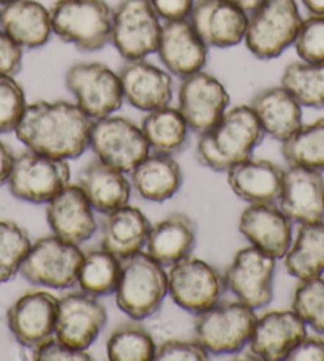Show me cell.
<instances>
[{"label":"cell","instance_id":"obj_21","mask_svg":"<svg viewBox=\"0 0 324 361\" xmlns=\"http://www.w3.org/2000/svg\"><path fill=\"white\" fill-rule=\"evenodd\" d=\"M92 205L78 185H67L46 207V220L54 235L81 245L89 240L97 229Z\"/></svg>","mask_w":324,"mask_h":361},{"label":"cell","instance_id":"obj_15","mask_svg":"<svg viewBox=\"0 0 324 361\" xmlns=\"http://www.w3.org/2000/svg\"><path fill=\"white\" fill-rule=\"evenodd\" d=\"M107 325V310L96 296L88 293L66 295L58 304L54 336L75 348L88 347Z\"/></svg>","mask_w":324,"mask_h":361},{"label":"cell","instance_id":"obj_18","mask_svg":"<svg viewBox=\"0 0 324 361\" xmlns=\"http://www.w3.org/2000/svg\"><path fill=\"white\" fill-rule=\"evenodd\" d=\"M59 300L48 291H30L8 309L11 334L24 347L34 348L54 336Z\"/></svg>","mask_w":324,"mask_h":361},{"label":"cell","instance_id":"obj_6","mask_svg":"<svg viewBox=\"0 0 324 361\" xmlns=\"http://www.w3.org/2000/svg\"><path fill=\"white\" fill-rule=\"evenodd\" d=\"M256 320L254 309L242 301L215 304L197 314L196 339L208 353H239L250 342Z\"/></svg>","mask_w":324,"mask_h":361},{"label":"cell","instance_id":"obj_35","mask_svg":"<svg viewBox=\"0 0 324 361\" xmlns=\"http://www.w3.org/2000/svg\"><path fill=\"white\" fill-rule=\"evenodd\" d=\"M282 86L309 109H324V64L297 61L286 66Z\"/></svg>","mask_w":324,"mask_h":361},{"label":"cell","instance_id":"obj_29","mask_svg":"<svg viewBox=\"0 0 324 361\" xmlns=\"http://www.w3.org/2000/svg\"><path fill=\"white\" fill-rule=\"evenodd\" d=\"M149 221L140 209L123 205L105 215L102 223V248L124 259L147 245Z\"/></svg>","mask_w":324,"mask_h":361},{"label":"cell","instance_id":"obj_16","mask_svg":"<svg viewBox=\"0 0 324 361\" xmlns=\"http://www.w3.org/2000/svg\"><path fill=\"white\" fill-rule=\"evenodd\" d=\"M189 23L208 48H230L245 39L248 13L228 0H196Z\"/></svg>","mask_w":324,"mask_h":361},{"label":"cell","instance_id":"obj_39","mask_svg":"<svg viewBox=\"0 0 324 361\" xmlns=\"http://www.w3.org/2000/svg\"><path fill=\"white\" fill-rule=\"evenodd\" d=\"M292 45L301 61L324 64V15H310L302 20Z\"/></svg>","mask_w":324,"mask_h":361},{"label":"cell","instance_id":"obj_5","mask_svg":"<svg viewBox=\"0 0 324 361\" xmlns=\"http://www.w3.org/2000/svg\"><path fill=\"white\" fill-rule=\"evenodd\" d=\"M301 23L296 0H263L248 16L243 40L258 59H275L294 43Z\"/></svg>","mask_w":324,"mask_h":361},{"label":"cell","instance_id":"obj_41","mask_svg":"<svg viewBox=\"0 0 324 361\" xmlns=\"http://www.w3.org/2000/svg\"><path fill=\"white\" fill-rule=\"evenodd\" d=\"M154 360L158 361H205L208 360V352L196 341L169 339L156 347Z\"/></svg>","mask_w":324,"mask_h":361},{"label":"cell","instance_id":"obj_14","mask_svg":"<svg viewBox=\"0 0 324 361\" xmlns=\"http://www.w3.org/2000/svg\"><path fill=\"white\" fill-rule=\"evenodd\" d=\"M229 105V92L220 80L199 71L182 80L178 90V110L197 134L207 133L220 121Z\"/></svg>","mask_w":324,"mask_h":361},{"label":"cell","instance_id":"obj_17","mask_svg":"<svg viewBox=\"0 0 324 361\" xmlns=\"http://www.w3.org/2000/svg\"><path fill=\"white\" fill-rule=\"evenodd\" d=\"M123 97L142 111H153L170 105L173 97L172 75L145 59H129L118 71Z\"/></svg>","mask_w":324,"mask_h":361},{"label":"cell","instance_id":"obj_10","mask_svg":"<svg viewBox=\"0 0 324 361\" xmlns=\"http://www.w3.org/2000/svg\"><path fill=\"white\" fill-rule=\"evenodd\" d=\"M161 18L149 0H121L113 10L111 43L124 59H145L158 51Z\"/></svg>","mask_w":324,"mask_h":361},{"label":"cell","instance_id":"obj_48","mask_svg":"<svg viewBox=\"0 0 324 361\" xmlns=\"http://www.w3.org/2000/svg\"><path fill=\"white\" fill-rule=\"evenodd\" d=\"M228 2L237 5V7H240L242 10H245L247 13H251L263 0H228Z\"/></svg>","mask_w":324,"mask_h":361},{"label":"cell","instance_id":"obj_19","mask_svg":"<svg viewBox=\"0 0 324 361\" xmlns=\"http://www.w3.org/2000/svg\"><path fill=\"white\" fill-rule=\"evenodd\" d=\"M159 59L170 75L186 78L207 64L208 47L197 35L189 20L169 21L162 26L158 45Z\"/></svg>","mask_w":324,"mask_h":361},{"label":"cell","instance_id":"obj_44","mask_svg":"<svg viewBox=\"0 0 324 361\" xmlns=\"http://www.w3.org/2000/svg\"><path fill=\"white\" fill-rule=\"evenodd\" d=\"M149 4L161 20L169 23L188 20L196 0H149Z\"/></svg>","mask_w":324,"mask_h":361},{"label":"cell","instance_id":"obj_45","mask_svg":"<svg viewBox=\"0 0 324 361\" xmlns=\"http://www.w3.org/2000/svg\"><path fill=\"white\" fill-rule=\"evenodd\" d=\"M286 360L289 361H324V341L320 338H305L292 348Z\"/></svg>","mask_w":324,"mask_h":361},{"label":"cell","instance_id":"obj_26","mask_svg":"<svg viewBox=\"0 0 324 361\" xmlns=\"http://www.w3.org/2000/svg\"><path fill=\"white\" fill-rule=\"evenodd\" d=\"M250 107L264 134L275 140L285 142L302 126V105L282 85L258 91Z\"/></svg>","mask_w":324,"mask_h":361},{"label":"cell","instance_id":"obj_37","mask_svg":"<svg viewBox=\"0 0 324 361\" xmlns=\"http://www.w3.org/2000/svg\"><path fill=\"white\" fill-rule=\"evenodd\" d=\"M27 231L15 221L0 220V283L16 277L30 250Z\"/></svg>","mask_w":324,"mask_h":361},{"label":"cell","instance_id":"obj_25","mask_svg":"<svg viewBox=\"0 0 324 361\" xmlns=\"http://www.w3.org/2000/svg\"><path fill=\"white\" fill-rule=\"evenodd\" d=\"M285 171L264 159H245L228 171L230 190L248 204H273L283 190Z\"/></svg>","mask_w":324,"mask_h":361},{"label":"cell","instance_id":"obj_30","mask_svg":"<svg viewBox=\"0 0 324 361\" xmlns=\"http://www.w3.org/2000/svg\"><path fill=\"white\" fill-rule=\"evenodd\" d=\"M130 173L132 186L139 196L151 202H166L177 195L183 183L182 167L170 154H148Z\"/></svg>","mask_w":324,"mask_h":361},{"label":"cell","instance_id":"obj_34","mask_svg":"<svg viewBox=\"0 0 324 361\" xmlns=\"http://www.w3.org/2000/svg\"><path fill=\"white\" fill-rule=\"evenodd\" d=\"M282 143L283 158L289 166L324 172V118L301 126Z\"/></svg>","mask_w":324,"mask_h":361},{"label":"cell","instance_id":"obj_9","mask_svg":"<svg viewBox=\"0 0 324 361\" xmlns=\"http://www.w3.org/2000/svg\"><path fill=\"white\" fill-rule=\"evenodd\" d=\"M66 86L92 121L113 115L124 102L121 82L102 62H78L67 71Z\"/></svg>","mask_w":324,"mask_h":361},{"label":"cell","instance_id":"obj_12","mask_svg":"<svg viewBox=\"0 0 324 361\" xmlns=\"http://www.w3.org/2000/svg\"><path fill=\"white\" fill-rule=\"evenodd\" d=\"M89 147L105 164L124 173L132 171L149 153L142 128L127 118L113 115L92 123Z\"/></svg>","mask_w":324,"mask_h":361},{"label":"cell","instance_id":"obj_2","mask_svg":"<svg viewBox=\"0 0 324 361\" xmlns=\"http://www.w3.org/2000/svg\"><path fill=\"white\" fill-rule=\"evenodd\" d=\"M264 137L250 105H237L224 111L213 128L201 134L197 159L215 172H228L230 167L250 159Z\"/></svg>","mask_w":324,"mask_h":361},{"label":"cell","instance_id":"obj_23","mask_svg":"<svg viewBox=\"0 0 324 361\" xmlns=\"http://www.w3.org/2000/svg\"><path fill=\"white\" fill-rule=\"evenodd\" d=\"M280 210L292 223L305 225L324 220V178L321 172L289 166L278 199Z\"/></svg>","mask_w":324,"mask_h":361},{"label":"cell","instance_id":"obj_13","mask_svg":"<svg viewBox=\"0 0 324 361\" xmlns=\"http://www.w3.org/2000/svg\"><path fill=\"white\" fill-rule=\"evenodd\" d=\"M273 274L275 258L250 245L235 253L224 280L237 300L256 310L273 300Z\"/></svg>","mask_w":324,"mask_h":361},{"label":"cell","instance_id":"obj_32","mask_svg":"<svg viewBox=\"0 0 324 361\" xmlns=\"http://www.w3.org/2000/svg\"><path fill=\"white\" fill-rule=\"evenodd\" d=\"M142 133L149 148L161 154H177L189 143V126L178 109L170 105L148 111L142 121Z\"/></svg>","mask_w":324,"mask_h":361},{"label":"cell","instance_id":"obj_8","mask_svg":"<svg viewBox=\"0 0 324 361\" xmlns=\"http://www.w3.org/2000/svg\"><path fill=\"white\" fill-rule=\"evenodd\" d=\"M70 180L67 159L51 158L29 150L15 158L8 178L10 192L30 204H48Z\"/></svg>","mask_w":324,"mask_h":361},{"label":"cell","instance_id":"obj_7","mask_svg":"<svg viewBox=\"0 0 324 361\" xmlns=\"http://www.w3.org/2000/svg\"><path fill=\"white\" fill-rule=\"evenodd\" d=\"M83 252L78 245L58 235H46L30 247L21 266L23 277L29 283L46 288H70L78 280V271L83 261Z\"/></svg>","mask_w":324,"mask_h":361},{"label":"cell","instance_id":"obj_40","mask_svg":"<svg viewBox=\"0 0 324 361\" xmlns=\"http://www.w3.org/2000/svg\"><path fill=\"white\" fill-rule=\"evenodd\" d=\"M26 107V94L15 77H0V134L16 129Z\"/></svg>","mask_w":324,"mask_h":361},{"label":"cell","instance_id":"obj_4","mask_svg":"<svg viewBox=\"0 0 324 361\" xmlns=\"http://www.w3.org/2000/svg\"><path fill=\"white\" fill-rule=\"evenodd\" d=\"M49 15L53 34L80 51H99L111 40L113 10L105 0H56Z\"/></svg>","mask_w":324,"mask_h":361},{"label":"cell","instance_id":"obj_24","mask_svg":"<svg viewBox=\"0 0 324 361\" xmlns=\"http://www.w3.org/2000/svg\"><path fill=\"white\" fill-rule=\"evenodd\" d=\"M0 27L23 49L45 47L53 35L49 10L37 0H15L4 5Z\"/></svg>","mask_w":324,"mask_h":361},{"label":"cell","instance_id":"obj_11","mask_svg":"<svg viewBox=\"0 0 324 361\" xmlns=\"http://www.w3.org/2000/svg\"><path fill=\"white\" fill-rule=\"evenodd\" d=\"M167 277L173 302L196 315L220 302L226 290V280L220 271L199 258L186 257L177 261Z\"/></svg>","mask_w":324,"mask_h":361},{"label":"cell","instance_id":"obj_36","mask_svg":"<svg viewBox=\"0 0 324 361\" xmlns=\"http://www.w3.org/2000/svg\"><path fill=\"white\" fill-rule=\"evenodd\" d=\"M107 355L113 361H148L154 360L156 344L147 328L139 323H126L110 334Z\"/></svg>","mask_w":324,"mask_h":361},{"label":"cell","instance_id":"obj_28","mask_svg":"<svg viewBox=\"0 0 324 361\" xmlns=\"http://www.w3.org/2000/svg\"><path fill=\"white\" fill-rule=\"evenodd\" d=\"M197 228L188 215L172 214L149 228L147 253L162 266L189 257L196 245Z\"/></svg>","mask_w":324,"mask_h":361},{"label":"cell","instance_id":"obj_47","mask_svg":"<svg viewBox=\"0 0 324 361\" xmlns=\"http://www.w3.org/2000/svg\"><path fill=\"white\" fill-rule=\"evenodd\" d=\"M302 5L310 15H324V0H302Z\"/></svg>","mask_w":324,"mask_h":361},{"label":"cell","instance_id":"obj_22","mask_svg":"<svg viewBox=\"0 0 324 361\" xmlns=\"http://www.w3.org/2000/svg\"><path fill=\"white\" fill-rule=\"evenodd\" d=\"M307 336V325L294 310H272L256 320L250 350L259 360L282 361Z\"/></svg>","mask_w":324,"mask_h":361},{"label":"cell","instance_id":"obj_31","mask_svg":"<svg viewBox=\"0 0 324 361\" xmlns=\"http://www.w3.org/2000/svg\"><path fill=\"white\" fill-rule=\"evenodd\" d=\"M285 267L297 280H311L324 274V220L305 223L294 244L285 255Z\"/></svg>","mask_w":324,"mask_h":361},{"label":"cell","instance_id":"obj_20","mask_svg":"<svg viewBox=\"0 0 324 361\" xmlns=\"http://www.w3.org/2000/svg\"><path fill=\"white\" fill-rule=\"evenodd\" d=\"M239 231L253 247L270 255L285 258L292 244V221L273 204H250L242 212Z\"/></svg>","mask_w":324,"mask_h":361},{"label":"cell","instance_id":"obj_46","mask_svg":"<svg viewBox=\"0 0 324 361\" xmlns=\"http://www.w3.org/2000/svg\"><path fill=\"white\" fill-rule=\"evenodd\" d=\"M15 157L10 148L0 140V186L8 182L11 167H13Z\"/></svg>","mask_w":324,"mask_h":361},{"label":"cell","instance_id":"obj_33","mask_svg":"<svg viewBox=\"0 0 324 361\" xmlns=\"http://www.w3.org/2000/svg\"><path fill=\"white\" fill-rule=\"evenodd\" d=\"M121 276V259L105 248H94L83 255L77 283L83 293L107 296L115 293Z\"/></svg>","mask_w":324,"mask_h":361},{"label":"cell","instance_id":"obj_27","mask_svg":"<svg viewBox=\"0 0 324 361\" xmlns=\"http://www.w3.org/2000/svg\"><path fill=\"white\" fill-rule=\"evenodd\" d=\"M78 186L92 209L105 215L127 205L130 197V183L124 172L101 159L92 161L80 172Z\"/></svg>","mask_w":324,"mask_h":361},{"label":"cell","instance_id":"obj_43","mask_svg":"<svg viewBox=\"0 0 324 361\" xmlns=\"http://www.w3.org/2000/svg\"><path fill=\"white\" fill-rule=\"evenodd\" d=\"M23 68V48L0 29V77H16Z\"/></svg>","mask_w":324,"mask_h":361},{"label":"cell","instance_id":"obj_3","mask_svg":"<svg viewBox=\"0 0 324 361\" xmlns=\"http://www.w3.org/2000/svg\"><path fill=\"white\" fill-rule=\"evenodd\" d=\"M115 295L118 307L132 320L140 322L154 315L169 295V277L164 266L143 252L121 259Z\"/></svg>","mask_w":324,"mask_h":361},{"label":"cell","instance_id":"obj_38","mask_svg":"<svg viewBox=\"0 0 324 361\" xmlns=\"http://www.w3.org/2000/svg\"><path fill=\"white\" fill-rule=\"evenodd\" d=\"M292 310L305 322V325L313 328L316 333L324 334V279L316 277L304 280L297 286Z\"/></svg>","mask_w":324,"mask_h":361},{"label":"cell","instance_id":"obj_42","mask_svg":"<svg viewBox=\"0 0 324 361\" xmlns=\"http://www.w3.org/2000/svg\"><path fill=\"white\" fill-rule=\"evenodd\" d=\"M32 360L37 361H89L92 360L88 350L75 348L66 342L59 341L56 336H51L42 344L32 348Z\"/></svg>","mask_w":324,"mask_h":361},{"label":"cell","instance_id":"obj_49","mask_svg":"<svg viewBox=\"0 0 324 361\" xmlns=\"http://www.w3.org/2000/svg\"><path fill=\"white\" fill-rule=\"evenodd\" d=\"M11 2H15V0H0V5H7V4H11Z\"/></svg>","mask_w":324,"mask_h":361},{"label":"cell","instance_id":"obj_1","mask_svg":"<svg viewBox=\"0 0 324 361\" xmlns=\"http://www.w3.org/2000/svg\"><path fill=\"white\" fill-rule=\"evenodd\" d=\"M92 123L77 104L39 101L27 105L15 133L29 150L68 161L89 148Z\"/></svg>","mask_w":324,"mask_h":361}]
</instances>
